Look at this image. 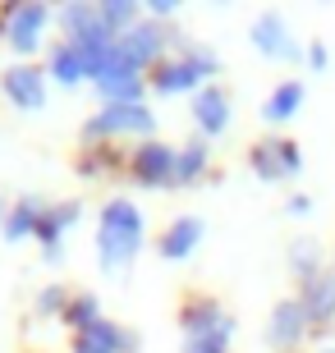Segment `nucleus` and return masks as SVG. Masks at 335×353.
I'll return each mask as SVG.
<instances>
[{"label":"nucleus","mask_w":335,"mask_h":353,"mask_svg":"<svg viewBox=\"0 0 335 353\" xmlns=\"http://www.w3.org/2000/svg\"><path fill=\"white\" fill-rule=\"evenodd\" d=\"M138 74H142V69L124 60V65H111V69H106L102 79H97V88H102V97L111 105H129V101H138V92H142V79H138Z\"/></svg>","instance_id":"obj_8"},{"label":"nucleus","mask_w":335,"mask_h":353,"mask_svg":"<svg viewBox=\"0 0 335 353\" xmlns=\"http://www.w3.org/2000/svg\"><path fill=\"white\" fill-rule=\"evenodd\" d=\"M83 133H88V138H102V133H152V110H147V105H138V101H129V105H106V110L92 119Z\"/></svg>","instance_id":"obj_2"},{"label":"nucleus","mask_w":335,"mask_h":353,"mask_svg":"<svg viewBox=\"0 0 335 353\" xmlns=\"http://www.w3.org/2000/svg\"><path fill=\"white\" fill-rule=\"evenodd\" d=\"M303 330H308V307H303V299L276 303V312H271V344H276V349H289V344L303 340Z\"/></svg>","instance_id":"obj_6"},{"label":"nucleus","mask_w":335,"mask_h":353,"mask_svg":"<svg viewBox=\"0 0 335 353\" xmlns=\"http://www.w3.org/2000/svg\"><path fill=\"white\" fill-rule=\"evenodd\" d=\"M142 248V216L129 197H111L102 207V230H97V252L106 271H124Z\"/></svg>","instance_id":"obj_1"},{"label":"nucleus","mask_w":335,"mask_h":353,"mask_svg":"<svg viewBox=\"0 0 335 353\" xmlns=\"http://www.w3.org/2000/svg\"><path fill=\"white\" fill-rule=\"evenodd\" d=\"M74 221H78V202H60V207H51V211H41V216H37V230H32V234H37L41 243L51 248V257H55V239L65 234Z\"/></svg>","instance_id":"obj_15"},{"label":"nucleus","mask_w":335,"mask_h":353,"mask_svg":"<svg viewBox=\"0 0 335 353\" xmlns=\"http://www.w3.org/2000/svg\"><path fill=\"white\" fill-rule=\"evenodd\" d=\"M74 353H133V335L111 326V321H97L92 330H83L74 340Z\"/></svg>","instance_id":"obj_9"},{"label":"nucleus","mask_w":335,"mask_h":353,"mask_svg":"<svg viewBox=\"0 0 335 353\" xmlns=\"http://www.w3.org/2000/svg\"><path fill=\"white\" fill-rule=\"evenodd\" d=\"M303 105V83L298 79H289V83H280V88L267 97V105H262V115L271 119V124H285V119H294V110Z\"/></svg>","instance_id":"obj_16"},{"label":"nucleus","mask_w":335,"mask_h":353,"mask_svg":"<svg viewBox=\"0 0 335 353\" xmlns=\"http://www.w3.org/2000/svg\"><path fill=\"white\" fill-rule=\"evenodd\" d=\"M0 225H5V202H0Z\"/></svg>","instance_id":"obj_28"},{"label":"nucleus","mask_w":335,"mask_h":353,"mask_svg":"<svg viewBox=\"0 0 335 353\" xmlns=\"http://www.w3.org/2000/svg\"><path fill=\"white\" fill-rule=\"evenodd\" d=\"M193 115H198V129L202 133H225L230 129V97L220 88H202L193 101Z\"/></svg>","instance_id":"obj_13"},{"label":"nucleus","mask_w":335,"mask_h":353,"mask_svg":"<svg viewBox=\"0 0 335 353\" xmlns=\"http://www.w3.org/2000/svg\"><path fill=\"white\" fill-rule=\"evenodd\" d=\"M198 79H207V74L193 65V60H189V55H180V60L161 65V74H156V88H161V92H189V88H198Z\"/></svg>","instance_id":"obj_17"},{"label":"nucleus","mask_w":335,"mask_h":353,"mask_svg":"<svg viewBox=\"0 0 335 353\" xmlns=\"http://www.w3.org/2000/svg\"><path fill=\"white\" fill-rule=\"evenodd\" d=\"M230 349V316L211 330H198V335H184V353H225Z\"/></svg>","instance_id":"obj_18"},{"label":"nucleus","mask_w":335,"mask_h":353,"mask_svg":"<svg viewBox=\"0 0 335 353\" xmlns=\"http://www.w3.org/2000/svg\"><path fill=\"white\" fill-rule=\"evenodd\" d=\"M60 307H69V303H65V294H60V289H41L37 312H41V316H51V312H60Z\"/></svg>","instance_id":"obj_24"},{"label":"nucleus","mask_w":335,"mask_h":353,"mask_svg":"<svg viewBox=\"0 0 335 353\" xmlns=\"http://www.w3.org/2000/svg\"><path fill=\"white\" fill-rule=\"evenodd\" d=\"M51 74H55L60 83H69V88H74L78 79H88V69H83V55H78L74 41H65V46L51 55Z\"/></svg>","instance_id":"obj_19"},{"label":"nucleus","mask_w":335,"mask_h":353,"mask_svg":"<svg viewBox=\"0 0 335 353\" xmlns=\"http://www.w3.org/2000/svg\"><path fill=\"white\" fill-rule=\"evenodd\" d=\"M119 46H124V55H129V65H152L156 55L166 51V37H161V28L156 23H138V28H129L124 37H119Z\"/></svg>","instance_id":"obj_12"},{"label":"nucleus","mask_w":335,"mask_h":353,"mask_svg":"<svg viewBox=\"0 0 335 353\" xmlns=\"http://www.w3.org/2000/svg\"><path fill=\"white\" fill-rule=\"evenodd\" d=\"M46 19L51 14L41 10V5H14L10 14H5V37H10L14 51H32L41 37V28H46Z\"/></svg>","instance_id":"obj_3"},{"label":"nucleus","mask_w":335,"mask_h":353,"mask_svg":"<svg viewBox=\"0 0 335 353\" xmlns=\"http://www.w3.org/2000/svg\"><path fill=\"white\" fill-rule=\"evenodd\" d=\"M253 46L262 55H276V60H298V46H294L280 14H262L258 23H253Z\"/></svg>","instance_id":"obj_5"},{"label":"nucleus","mask_w":335,"mask_h":353,"mask_svg":"<svg viewBox=\"0 0 335 353\" xmlns=\"http://www.w3.org/2000/svg\"><path fill=\"white\" fill-rule=\"evenodd\" d=\"M37 216H41V207L32 202V197H23V202L5 216V239H28L32 230H37Z\"/></svg>","instance_id":"obj_20"},{"label":"nucleus","mask_w":335,"mask_h":353,"mask_svg":"<svg viewBox=\"0 0 335 353\" xmlns=\"http://www.w3.org/2000/svg\"><path fill=\"white\" fill-rule=\"evenodd\" d=\"M0 83H5V92H10V101L23 105V110H41V105H46V88H41V74H37V69L19 65V69H10Z\"/></svg>","instance_id":"obj_10"},{"label":"nucleus","mask_w":335,"mask_h":353,"mask_svg":"<svg viewBox=\"0 0 335 353\" xmlns=\"http://www.w3.org/2000/svg\"><path fill=\"white\" fill-rule=\"evenodd\" d=\"M133 174H138L142 183H152V188L175 183V152H170L166 143H142L138 152H133Z\"/></svg>","instance_id":"obj_4"},{"label":"nucleus","mask_w":335,"mask_h":353,"mask_svg":"<svg viewBox=\"0 0 335 353\" xmlns=\"http://www.w3.org/2000/svg\"><path fill=\"white\" fill-rule=\"evenodd\" d=\"M289 257H294V271H298V280H303V285H312V280H317V243H308V239H303V243H294V252H289Z\"/></svg>","instance_id":"obj_23"},{"label":"nucleus","mask_w":335,"mask_h":353,"mask_svg":"<svg viewBox=\"0 0 335 353\" xmlns=\"http://www.w3.org/2000/svg\"><path fill=\"white\" fill-rule=\"evenodd\" d=\"M308 65L312 69H326V46H312V51H308Z\"/></svg>","instance_id":"obj_25"},{"label":"nucleus","mask_w":335,"mask_h":353,"mask_svg":"<svg viewBox=\"0 0 335 353\" xmlns=\"http://www.w3.org/2000/svg\"><path fill=\"white\" fill-rule=\"evenodd\" d=\"M298 165H303V157H298L294 143H267L253 152V170L262 174V179H285V174H298Z\"/></svg>","instance_id":"obj_7"},{"label":"nucleus","mask_w":335,"mask_h":353,"mask_svg":"<svg viewBox=\"0 0 335 353\" xmlns=\"http://www.w3.org/2000/svg\"><path fill=\"white\" fill-rule=\"evenodd\" d=\"M202 170H207V147L202 143H189L184 152H175V183H193Z\"/></svg>","instance_id":"obj_21"},{"label":"nucleus","mask_w":335,"mask_h":353,"mask_svg":"<svg viewBox=\"0 0 335 353\" xmlns=\"http://www.w3.org/2000/svg\"><path fill=\"white\" fill-rule=\"evenodd\" d=\"M308 207H312L308 197H294V202H289V216H303V211H308Z\"/></svg>","instance_id":"obj_27"},{"label":"nucleus","mask_w":335,"mask_h":353,"mask_svg":"<svg viewBox=\"0 0 335 353\" xmlns=\"http://www.w3.org/2000/svg\"><path fill=\"white\" fill-rule=\"evenodd\" d=\"M303 307H308V321H331L335 316V275L322 271L312 285H303Z\"/></svg>","instance_id":"obj_14"},{"label":"nucleus","mask_w":335,"mask_h":353,"mask_svg":"<svg viewBox=\"0 0 335 353\" xmlns=\"http://www.w3.org/2000/svg\"><path fill=\"white\" fill-rule=\"evenodd\" d=\"M198 243H202V221H198V216H184V221H175L166 234H161V243H156V248H161V257H166V262H184Z\"/></svg>","instance_id":"obj_11"},{"label":"nucleus","mask_w":335,"mask_h":353,"mask_svg":"<svg viewBox=\"0 0 335 353\" xmlns=\"http://www.w3.org/2000/svg\"><path fill=\"white\" fill-rule=\"evenodd\" d=\"M65 316H69V326H74V335H83V330H92L97 321H102V312H97V299H92V294H78V299L65 307Z\"/></svg>","instance_id":"obj_22"},{"label":"nucleus","mask_w":335,"mask_h":353,"mask_svg":"<svg viewBox=\"0 0 335 353\" xmlns=\"http://www.w3.org/2000/svg\"><path fill=\"white\" fill-rule=\"evenodd\" d=\"M170 10H175V0H156V5H152V14H156V19H166Z\"/></svg>","instance_id":"obj_26"},{"label":"nucleus","mask_w":335,"mask_h":353,"mask_svg":"<svg viewBox=\"0 0 335 353\" xmlns=\"http://www.w3.org/2000/svg\"><path fill=\"white\" fill-rule=\"evenodd\" d=\"M322 353H335V349H322Z\"/></svg>","instance_id":"obj_29"}]
</instances>
